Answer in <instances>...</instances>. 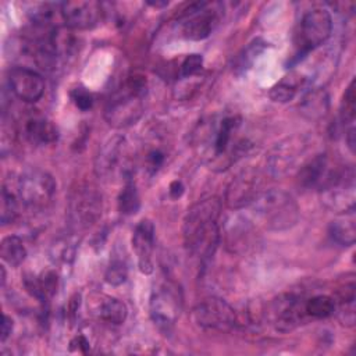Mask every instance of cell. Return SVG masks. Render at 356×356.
I'll return each mask as SVG.
<instances>
[{
    "label": "cell",
    "mask_w": 356,
    "mask_h": 356,
    "mask_svg": "<svg viewBox=\"0 0 356 356\" xmlns=\"http://www.w3.org/2000/svg\"><path fill=\"white\" fill-rule=\"evenodd\" d=\"M264 227L271 231L292 228L299 220V206L291 193L282 189L263 191L252 204Z\"/></svg>",
    "instance_id": "3957f363"
},
{
    "label": "cell",
    "mask_w": 356,
    "mask_h": 356,
    "mask_svg": "<svg viewBox=\"0 0 356 356\" xmlns=\"http://www.w3.org/2000/svg\"><path fill=\"white\" fill-rule=\"evenodd\" d=\"M309 143L305 136L293 135L277 143L268 157L267 167L273 177H285L296 168L300 157L306 153Z\"/></svg>",
    "instance_id": "8fae6325"
},
{
    "label": "cell",
    "mask_w": 356,
    "mask_h": 356,
    "mask_svg": "<svg viewBox=\"0 0 356 356\" xmlns=\"http://www.w3.org/2000/svg\"><path fill=\"white\" fill-rule=\"evenodd\" d=\"M154 232V224L150 220H142L136 224L132 234V248L138 259V267L143 274L153 271Z\"/></svg>",
    "instance_id": "ac0fdd59"
},
{
    "label": "cell",
    "mask_w": 356,
    "mask_h": 356,
    "mask_svg": "<svg viewBox=\"0 0 356 356\" xmlns=\"http://www.w3.org/2000/svg\"><path fill=\"white\" fill-rule=\"evenodd\" d=\"M96 172L100 177L111 178L121 175L125 181L131 178L129 159L127 156V143L121 136L110 138L100 149L96 157Z\"/></svg>",
    "instance_id": "7c38bea8"
},
{
    "label": "cell",
    "mask_w": 356,
    "mask_h": 356,
    "mask_svg": "<svg viewBox=\"0 0 356 356\" xmlns=\"http://www.w3.org/2000/svg\"><path fill=\"white\" fill-rule=\"evenodd\" d=\"M60 14L68 28L85 31L95 28L100 22L103 8L95 0H72L60 4Z\"/></svg>",
    "instance_id": "5bb4252c"
},
{
    "label": "cell",
    "mask_w": 356,
    "mask_h": 356,
    "mask_svg": "<svg viewBox=\"0 0 356 356\" xmlns=\"http://www.w3.org/2000/svg\"><path fill=\"white\" fill-rule=\"evenodd\" d=\"M300 111L310 120L321 118L328 111V96L321 89H313L305 95L300 103Z\"/></svg>",
    "instance_id": "603a6c76"
},
{
    "label": "cell",
    "mask_w": 356,
    "mask_h": 356,
    "mask_svg": "<svg viewBox=\"0 0 356 356\" xmlns=\"http://www.w3.org/2000/svg\"><path fill=\"white\" fill-rule=\"evenodd\" d=\"M338 317L346 327L355 325V282L350 281L338 292Z\"/></svg>",
    "instance_id": "d4e9b609"
},
{
    "label": "cell",
    "mask_w": 356,
    "mask_h": 356,
    "mask_svg": "<svg viewBox=\"0 0 356 356\" xmlns=\"http://www.w3.org/2000/svg\"><path fill=\"white\" fill-rule=\"evenodd\" d=\"M267 46L268 43L261 38H256L250 43H248V46L243 47L242 51L234 58L232 72L235 75L246 74V71L253 65L256 58L267 49Z\"/></svg>",
    "instance_id": "7402d4cb"
},
{
    "label": "cell",
    "mask_w": 356,
    "mask_h": 356,
    "mask_svg": "<svg viewBox=\"0 0 356 356\" xmlns=\"http://www.w3.org/2000/svg\"><path fill=\"white\" fill-rule=\"evenodd\" d=\"M127 277H128V267L125 261H122L121 259L113 260L104 273L106 282L115 286L124 284L127 281Z\"/></svg>",
    "instance_id": "4dcf8cb0"
},
{
    "label": "cell",
    "mask_w": 356,
    "mask_h": 356,
    "mask_svg": "<svg viewBox=\"0 0 356 356\" xmlns=\"http://www.w3.org/2000/svg\"><path fill=\"white\" fill-rule=\"evenodd\" d=\"M355 114H356V93H355V79H352L343 93V100H342L341 118L343 124L353 125Z\"/></svg>",
    "instance_id": "f546056e"
},
{
    "label": "cell",
    "mask_w": 356,
    "mask_h": 356,
    "mask_svg": "<svg viewBox=\"0 0 356 356\" xmlns=\"http://www.w3.org/2000/svg\"><path fill=\"white\" fill-rule=\"evenodd\" d=\"M331 239L341 246H352L356 241V218L355 210L339 213L328 227Z\"/></svg>",
    "instance_id": "44dd1931"
},
{
    "label": "cell",
    "mask_w": 356,
    "mask_h": 356,
    "mask_svg": "<svg viewBox=\"0 0 356 356\" xmlns=\"http://www.w3.org/2000/svg\"><path fill=\"white\" fill-rule=\"evenodd\" d=\"M70 96H71V100L75 104V107L79 108L81 111H88L93 106V96H92V93L88 92L82 86L72 89Z\"/></svg>",
    "instance_id": "d6a6232c"
},
{
    "label": "cell",
    "mask_w": 356,
    "mask_h": 356,
    "mask_svg": "<svg viewBox=\"0 0 356 356\" xmlns=\"http://www.w3.org/2000/svg\"><path fill=\"white\" fill-rule=\"evenodd\" d=\"M221 202L218 197H207L195 203L184 218L182 236L189 254L206 261L214 254L220 242L218 218Z\"/></svg>",
    "instance_id": "6da1fadb"
},
{
    "label": "cell",
    "mask_w": 356,
    "mask_h": 356,
    "mask_svg": "<svg viewBox=\"0 0 356 356\" xmlns=\"http://www.w3.org/2000/svg\"><path fill=\"white\" fill-rule=\"evenodd\" d=\"M303 83V78L300 76H286L282 81H280L277 85H274L270 92L268 96L273 102L277 103H286L289 100H292L298 92V88L302 86Z\"/></svg>",
    "instance_id": "4316f807"
},
{
    "label": "cell",
    "mask_w": 356,
    "mask_h": 356,
    "mask_svg": "<svg viewBox=\"0 0 356 356\" xmlns=\"http://www.w3.org/2000/svg\"><path fill=\"white\" fill-rule=\"evenodd\" d=\"M337 302L328 295H314L305 299V312L309 318H327L335 313Z\"/></svg>",
    "instance_id": "484cf974"
},
{
    "label": "cell",
    "mask_w": 356,
    "mask_h": 356,
    "mask_svg": "<svg viewBox=\"0 0 356 356\" xmlns=\"http://www.w3.org/2000/svg\"><path fill=\"white\" fill-rule=\"evenodd\" d=\"M118 211L124 216H132L138 213L140 207V197L136 189V185L132 182V179H127L122 191L118 195Z\"/></svg>",
    "instance_id": "83f0119b"
},
{
    "label": "cell",
    "mask_w": 356,
    "mask_h": 356,
    "mask_svg": "<svg viewBox=\"0 0 356 356\" xmlns=\"http://www.w3.org/2000/svg\"><path fill=\"white\" fill-rule=\"evenodd\" d=\"M321 202L337 213L355 210V172L352 167H342L335 178L320 191Z\"/></svg>",
    "instance_id": "30bf717a"
},
{
    "label": "cell",
    "mask_w": 356,
    "mask_h": 356,
    "mask_svg": "<svg viewBox=\"0 0 356 356\" xmlns=\"http://www.w3.org/2000/svg\"><path fill=\"white\" fill-rule=\"evenodd\" d=\"M220 19V10L216 4L197 1L189 4L178 18L181 35L189 40H203L216 28Z\"/></svg>",
    "instance_id": "8992f818"
},
{
    "label": "cell",
    "mask_w": 356,
    "mask_h": 356,
    "mask_svg": "<svg viewBox=\"0 0 356 356\" xmlns=\"http://www.w3.org/2000/svg\"><path fill=\"white\" fill-rule=\"evenodd\" d=\"M202 70H203L202 54H197V53L188 54L179 67V78L181 79L195 78L202 72Z\"/></svg>",
    "instance_id": "1f68e13d"
},
{
    "label": "cell",
    "mask_w": 356,
    "mask_h": 356,
    "mask_svg": "<svg viewBox=\"0 0 356 356\" xmlns=\"http://www.w3.org/2000/svg\"><path fill=\"white\" fill-rule=\"evenodd\" d=\"M267 316L274 328L281 332H289L309 318L305 312V299L295 293H282L273 299Z\"/></svg>",
    "instance_id": "9c48e42d"
},
{
    "label": "cell",
    "mask_w": 356,
    "mask_h": 356,
    "mask_svg": "<svg viewBox=\"0 0 356 356\" xmlns=\"http://www.w3.org/2000/svg\"><path fill=\"white\" fill-rule=\"evenodd\" d=\"M185 188H184V184L179 181V179H174L170 186H168V193H170V197L171 199H178L182 196Z\"/></svg>",
    "instance_id": "e575fe53"
},
{
    "label": "cell",
    "mask_w": 356,
    "mask_h": 356,
    "mask_svg": "<svg viewBox=\"0 0 356 356\" xmlns=\"http://www.w3.org/2000/svg\"><path fill=\"white\" fill-rule=\"evenodd\" d=\"M332 32L331 14L324 8H314L303 14L295 35L296 60L323 44Z\"/></svg>",
    "instance_id": "277c9868"
},
{
    "label": "cell",
    "mask_w": 356,
    "mask_h": 356,
    "mask_svg": "<svg viewBox=\"0 0 356 356\" xmlns=\"http://www.w3.org/2000/svg\"><path fill=\"white\" fill-rule=\"evenodd\" d=\"M342 165H332L327 154H317L299 170V185L305 189L321 191L337 175Z\"/></svg>",
    "instance_id": "2e32d148"
},
{
    "label": "cell",
    "mask_w": 356,
    "mask_h": 356,
    "mask_svg": "<svg viewBox=\"0 0 356 356\" xmlns=\"http://www.w3.org/2000/svg\"><path fill=\"white\" fill-rule=\"evenodd\" d=\"M8 83L11 92L22 102L35 103L44 93L43 76L31 68L15 67L10 71Z\"/></svg>",
    "instance_id": "e0dca14e"
},
{
    "label": "cell",
    "mask_w": 356,
    "mask_h": 356,
    "mask_svg": "<svg viewBox=\"0 0 356 356\" xmlns=\"http://www.w3.org/2000/svg\"><path fill=\"white\" fill-rule=\"evenodd\" d=\"M146 95V78L142 75L128 76L106 103L104 118L107 124L117 129L136 124L145 113Z\"/></svg>",
    "instance_id": "7a4b0ae2"
},
{
    "label": "cell",
    "mask_w": 356,
    "mask_h": 356,
    "mask_svg": "<svg viewBox=\"0 0 356 356\" xmlns=\"http://www.w3.org/2000/svg\"><path fill=\"white\" fill-rule=\"evenodd\" d=\"M6 282V271H4V267H1V285H4Z\"/></svg>",
    "instance_id": "ab89813d"
},
{
    "label": "cell",
    "mask_w": 356,
    "mask_h": 356,
    "mask_svg": "<svg viewBox=\"0 0 356 356\" xmlns=\"http://www.w3.org/2000/svg\"><path fill=\"white\" fill-rule=\"evenodd\" d=\"M17 188L18 196L25 206L33 210H44L51 204L57 185L49 172L31 170L19 177Z\"/></svg>",
    "instance_id": "5b68a950"
},
{
    "label": "cell",
    "mask_w": 356,
    "mask_h": 356,
    "mask_svg": "<svg viewBox=\"0 0 356 356\" xmlns=\"http://www.w3.org/2000/svg\"><path fill=\"white\" fill-rule=\"evenodd\" d=\"M18 216V202L13 192H10L6 186L1 189V200H0V220L1 225H7L15 221Z\"/></svg>",
    "instance_id": "f1b7e54d"
},
{
    "label": "cell",
    "mask_w": 356,
    "mask_h": 356,
    "mask_svg": "<svg viewBox=\"0 0 356 356\" xmlns=\"http://www.w3.org/2000/svg\"><path fill=\"white\" fill-rule=\"evenodd\" d=\"M356 129H355V125H350L348 129H346V134H345V139H346V145L349 147V150L353 153L355 152V145H356Z\"/></svg>",
    "instance_id": "8d00e7d4"
},
{
    "label": "cell",
    "mask_w": 356,
    "mask_h": 356,
    "mask_svg": "<svg viewBox=\"0 0 356 356\" xmlns=\"http://www.w3.org/2000/svg\"><path fill=\"white\" fill-rule=\"evenodd\" d=\"M88 306L95 317L108 324H122L128 316V309L124 302L103 293H93L88 299Z\"/></svg>",
    "instance_id": "d6986e66"
},
{
    "label": "cell",
    "mask_w": 356,
    "mask_h": 356,
    "mask_svg": "<svg viewBox=\"0 0 356 356\" xmlns=\"http://www.w3.org/2000/svg\"><path fill=\"white\" fill-rule=\"evenodd\" d=\"M181 295L175 285L170 282H161L154 286L150 295L149 309L153 323L159 330L168 332L181 313Z\"/></svg>",
    "instance_id": "52a82bcc"
},
{
    "label": "cell",
    "mask_w": 356,
    "mask_h": 356,
    "mask_svg": "<svg viewBox=\"0 0 356 356\" xmlns=\"http://www.w3.org/2000/svg\"><path fill=\"white\" fill-rule=\"evenodd\" d=\"M261 192V178L259 172L249 168L239 172L229 182L225 192V203L234 210L252 206Z\"/></svg>",
    "instance_id": "4fadbf2b"
},
{
    "label": "cell",
    "mask_w": 356,
    "mask_h": 356,
    "mask_svg": "<svg viewBox=\"0 0 356 356\" xmlns=\"http://www.w3.org/2000/svg\"><path fill=\"white\" fill-rule=\"evenodd\" d=\"M0 256L4 263L11 267H18L26 257V249L24 242L17 235H8L3 238L0 243Z\"/></svg>",
    "instance_id": "cb8c5ba5"
},
{
    "label": "cell",
    "mask_w": 356,
    "mask_h": 356,
    "mask_svg": "<svg viewBox=\"0 0 356 356\" xmlns=\"http://www.w3.org/2000/svg\"><path fill=\"white\" fill-rule=\"evenodd\" d=\"M147 4L153 7H165L168 6V1H147Z\"/></svg>",
    "instance_id": "f35d334b"
},
{
    "label": "cell",
    "mask_w": 356,
    "mask_h": 356,
    "mask_svg": "<svg viewBox=\"0 0 356 356\" xmlns=\"http://www.w3.org/2000/svg\"><path fill=\"white\" fill-rule=\"evenodd\" d=\"M13 331V320L7 314H3V323H1V342H6V339L11 335Z\"/></svg>",
    "instance_id": "d590c367"
},
{
    "label": "cell",
    "mask_w": 356,
    "mask_h": 356,
    "mask_svg": "<svg viewBox=\"0 0 356 356\" xmlns=\"http://www.w3.org/2000/svg\"><path fill=\"white\" fill-rule=\"evenodd\" d=\"M102 214V195L92 186L79 188L71 197L70 216L79 228L96 222Z\"/></svg>",
    "instance_id": "9a60e30c"
},
{
    "label": "cell",
    "mask_w": 356,
    "mask_h": 356,
    "mask_svg": "<svg viewBox=\"0 0 356 356\" xmlns=\"http://www.w3.org/2000/svg\"><path fill=\"white\" fill-rule=\"evenodd\" d=\"M193 323L209 331H231L236 327L235 310L221 298H207L199 302L192 310Z\"/></svg>",
    "instance_id": "ba28073f"
},
{
    "label": "cell",
    "mask_w": 356,
    "mask_h": 356,
    "mask_svg": "<svg viewBox=\"0 0 356 356\" xmlns=\"http://www.w3.org/2000/svg\"><path fill=\"white\" fill-rule=\"evenodd\" d=\"M71 343H72V345H76V349H78L79 352H82V353H86L88 349H89V342H88V339H86L83 335L75 337V338L71 341Z\"/></svg>",
    "instance_id": "74e56055"
},
{
    "label": "cell",
    "mask_w": 356,
    "mask_h": 356,
    "mask_svg": "<svg viewBox=\"0 0 356 356\" xmlns=\"http://www.w3.org/2000/svg\"><path fill=\"white\" fill-rule=\"evenodd\" d=\"M164 159H165V156H164V153L161 150H159V149L150 150L147 153V156H146V167H147V170L152 174H154L163 165Z\"/></svg>",
    "instance_id": "836d02e7"
},
{
    "label": "cell",
    "mask_w": 356,
    "mask_h": 356,
    "mask_svg": "<svg viewBox=\"0 0 356 356\" xmlns=\"http://www.w3.org/2000/svg\"><path fill=\"white\" fill-rule=\"evenodd\" d=\"M22 134L26 140L35 146L50 145L58 139L56 125L39 113H33L24 120Z\"/></svg>",
    "instance_id": "ffe728a7"
}]
</instances>
